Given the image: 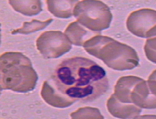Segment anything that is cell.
I'll list each match as a JSON object with an SVG mask.
<instances>
[{"mask_svg":"<svg viewBox=\"0 0 156 119\" xmlns=\"http://www.w3.org/2000/svg\"><path fill=\"white\" fill-rule=\"evenodd\" d=\"M156 26V10L141 9L132 12L128 16L126 26L133 35L146 38L147 34Z\"/></svg>","mask_w":156,"mask_h":119,"instance_id":"8992f818","label":"cell"},{"mask_svg":"<svg viewBox=\"0 0 156 119\" xmlns=\"http://www.w3.org/2000/svg\"><path fill=\"white\" fill-rule=\"evenodd\" d=\"M73 15L78 23L92 31L109 27L113 16L110 8L100 1H82L76 4Z\"/></svg>","mask_w":156,"mask_h":119,"instance_id":"277c9868","label":"cell"},{"mask_svg":"<svg viewBox=\"0 0 156 119\" xmlns=\"http://www.w3.org/2000/svg\"><path fill=\"white\" fill-rule=\"evenodd\" d=\"M107 108L111 115L114 117L120 119L138 118L142 109L133 104H124L119 103L111 96L108 100Z\"/></svg>","mask_w":156,"mask_h":119,"instance_id":"52a82bcc","label":"cell"},{"mask_svg":"<svg viewBox=\"0 0 156 119\" xmlns=\"http://www.w3.org/2000/svg\"><path fill=\"white\" fill-rule=\"evenodd\" d=\"M149 79H154L156 81V70L153 71L152 73L151 74V75L149 76Z\"/></svg>","mask_w":156,"mask_h":119,"instance_id":"9a60e30c","label":"cell"},{"mask_svg":"<svg viewBox=\"0 0 156 119\" xmlns=\"http://www.w3.org/2000/svg\"><path fill=\"white\" fill-rule=\"evenodd\" d=\"M53 20L50 18L45 21H40L36 20H32L31 22H25L23 23V26L18 29L15 30L12 32V34H24L27 35L35 32L42 30L51 23Z\"/></svg>","mask_w":156,"mask_h":119,"instance_id":"7c38bea8","label":"cell"},{"mask_svg":"<svg viewBox=\"0 0 156 119\" xmlns=\"http://www.w3.org/2000/svg\"><path fill=\"white\" fill-rule=\"evenodd\" d=\"M90 32L81 26L78 22L70 24L65 31V34L70 40L71 43L76 46H83L88 38Z\"/></svg>","mask_w":156,"mask_h":119,"instance_id":"30bf717a","label":"cell"},{"mask_svg":"<svg viewBox=\"0 0 156 119\" xmlns=\"http://www.w3.org/2000/svg\"><path fill=\"white\" fill-rule=\"evenodd\" d=\"M70 116L73 119H104V116L101 114L98 108L92 107H84L78 109L72 113Z\"/></svg>","mask_w":156,"mask_h":119,"instance_id":"5bb4252c","label":"cell"},{"mask_svg":"<svg viewBox=\"0 0 156 119\" xmlns=\"http://www.w3.org/2000/svg\"><path fill=\"white\" fill-rule=\"evenodd\" d=\"M9 3L14 10L24 16H36L42 11L40 1H9Z\"/></svg>","mask_w":156,"mask_h":119,"instance_id":"8fae6325","label":"cell"},{"mask_svg":"<svg viewBox=\"0 0 156 119\" xmlns=\"http://www.w3.org/2000/svg\"><path fill=\"white\" fill-rule=\"evenodd\" d=\"M41 96L47 104L56 108H63L69 107L76 102L74 99L57 93L47 81L43 83Z\"/></svg>","mask_w":156,"mask_h":119,"instance_id":"ba28073f","label":"cell"},{"mask_svg":"<svg viewBox=\"0 0 156 119\" xmlns=\"http://www.w3.org/2000/svg\"><path fill=\"white\" fill-rule=\"evenodd\" d=\"M1 91L28 92L35 88L38 75L30 60L20 52H9L0 57Z\"/></svg>","mask_w":156,"mask_h":119,"instance_id":"3957f363","label":"cell"},{"mask_svg":"<svg viewBox=\"0 0 156 119\" xmlns=\"http://www.w3.org/2000/svg\"><path fill=\"white\" fill-rule=\"evenodd\" d=\"M146 38L145 54L148 60L156 63V26L148 32Z\"/></svg>","mask_w":156,"mask_h":119,"instance_id":"4fadbf2b","label":"cell"},{"mask_svg":"<svg viewBox=\"0 0 156 119\" xmlns=\"http://www.w3.org/2000/svg\"><path fill=\"white\" fill-rule=\"evenodd\" d=\"M138 118H156V116H153V115H145V116H139Z\"/></svg>","mask_w":156,"mask_h":119,"instance_id":"2e32d148","label":"cell"},{"mask_svg":"<svg viewBox=\"0 0 156 119\" xmlns=\"http://www.w3.org/2000/svg\"><path fill=\"white\" fill-rule=\"evenodd\" d=\"M78 1H46L48 9L55 17L69 18L73 15V10Z\"/></svg>","mask_w":156,"mask_h":119,"instance_id":"9c48e42d","label":"cell"},{"mask_svg":"<svg viewBox=\"0 0 156 119\" xmlns=\"http://www.w3.org/2000/svg\"><path fill=\"white\" fill-rule=\"evenodd\" d=\"M83 47L87 53L113 70H131L139 64V57L133 48L109 36H94L87 40Z\"/></svg>","mask_w":156,"mask_h":119,"instance_id":"7a4b0ae2","label":"cell"},{"mask_svg":"<svg viewBox=\"0 0 156 119\" xmlns=\"http://www.w3.org/2000/svg\"><path fill=\"white\" fill-rule=\"evenodd\" d=\"M36 47L46 59H57L70 51L72 45L62 32L45 31L36 40Z\"/></svg>","mask_w":156,"mask_h":119,"instance_id":"5b68a950","label":"cell"},{"mask_svg":"<svg viewBox=\"0 0 156 119\" xmlns=\"http://www.w3.org/2000/svg\"><path fill=\"white\" fill-rule=\"evenodd\" d=\"M53 79L60 93L83 102L98 99L109 88L105 70L92 60L82 57L63 61Z\"/></svg>","mask_w":156,"mask_h":119,"instance_id":"6da1fadb","label":"cell"}]
</instances>
